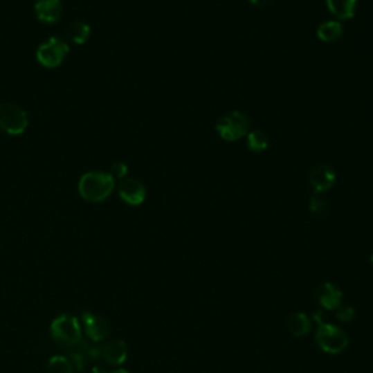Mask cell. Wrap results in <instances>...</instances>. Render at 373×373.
<instances>
[{"instance_id": "obj_1", "label": "cell", "mask_w": 373, "mask_h": 373, "mask_svg": "<svg viewBox=\"0 0 373 373\" xmlns=\"http://www.w3.org/2000/svg\"><path fill=\"white\" fill-rule=\"evenodd\" d=\"M116 187V181L111 174L101 171H91L82 175L79 179V194L82 199L91 203H100L109 197Z\"/></svg>"}, {"instance_id": "obj_2", "label": "cell", "mask_w": 373, "mask_h": 373, "mask_svg": "<svg viewBox=\"0 0 373 373\" xmlns=\"http://www.w3.org/2000/svg\"><path fill=\"white\" fill-rule=\"evenodd\" d=\"M51 336L54 341L59 343L63 347H75V345L82 343V329L80 324L72 315H60L53 321Z\"/></svg>"}, {"instance_id": "obj_3", "label": "cell", "mask_w": 373, "mask_h": 373, "mask_svg": "<svg viewBox=\"0 0 373 373\" xmlns=\"http://www.w3.org/2000/svg\"><path fill=\"white\" fill-rule=\"evenodd\" d=\"M315 340L320 345V349L329 354H338L347 349L349 337L345 331L337 325L322 322L318 325Z\"/></svg>"}, {"instance_id": "obj_4", "label": "cell", "mask_w": 373, "mask_h": 373, "mask_svg": "<svg viewBox=\"0 0 373 373\" xmlns=\"http://www.w3.org/2000/svg\"><path fill=\"white\" fill-rule=\"evenodd\" d=\"M216 130L224 140L235 142L248 134L250 130V121L248 117L239 111H232L219 118Z\"/></svg>"}, {"instance_id": "obj_5", "label": "cell", "mask_w": 373, "mask_h": 373, "mask_svg": "<svg viewBox=\"0 0 373 373\" xmlns=\"http://www.w3.org/2000/svg\"><path fill=\"white\" fill-rule=\"evenodd\" d=\"M26 127H28V116L19 105L10 102L0 104V129L8 134L18 136Z\"/></svg>"}, {"instance_id": "obj_6", "label": "cell", "mask_w": 373, "mask_h": 373, "mask_svg": "<svg viewBox=\"0 0 373 373\" xmlns=\"http://www.w3.org/2000/svg\"><path fill=\"white\" fill-rule=\"evenodd\" d=\"M69 44L59 37H51L37 50V60L47 69L59 67L67 57Z\"/></svg>"}, {"instance_id": "obj_7", "label": "cell", "mask_w": 373, "mask_h": 373, "mask_svg": "<svg viewBox=\"0 0 373 373\" xmlns=\"http://www.w3.org/2000/svg\"><path fill=\"white\" fill-rule=\"evenodd\" d=\"M118 196L130 206H140L146 199V188L139 179L124 178L118 184Z\"/></svg>"}, {"instance_id": "obj_8", "label": "cell", "mask_w": 373, "mask_h": 373, "mask_svg": "<svg viewBox=\"0 0 373 373\" xmlns=\"http://www.w3.org/2000/svg\"><path fill=\"white\" fill-rule=\"evenodd\" d=\"M82 320H84L87 334L92 341H102L108 338L109 333H111V324L104 316L85 312L82 315Z\"/></svg>"}, {"instance_id": "obj_9", "label": "cell", "mask_w": 373, "mask_h": 373, "mask_svg": "<svg viewBox=\"0 0 373 373\" xmlns=\"http://www.w3.org/2000/svg\"><path fill=\"white\" fill-rule=\"evenodd\" d=\"M315 298L320 307L325 311H336L341 305L343 292L336 284L325 282L316 287Z\"/></svg>"}, {"instance_id": "obj_10", "label": "cell", "mask_w": 373, "mask_h": 373, "mask_svg": "<svg viewBox=\"0 0 373 373\" xmlns=\"http://www.w3.org/2000/svg\"><path fill=\"white\" fill-rule=\"evenodd\" d=\"M309 183L315 192H325L336 183V172L329 165H318L309 174Z\"/></svg>"}, {"instance_id": "obj_11", "label": "cell", "mask_w": 373, "mask_h": 373, "mask_svg": "<svg viewBox=\"0 0 373 373\" xmlns=\"http://www.w3.org/2000/svg\"><path fill=\"white\" fill-rule=\"evenodd\" d=\"M34 10L41 22L56 24L62 18L63 6L60 0H37Z\"/></svg>"}, {"instance_id": "obj_12", "label": "cell", "mask_w": 373, "mask_h": 373, "mask_svg": "<svg viewBox=\"0 0 373 373\" xmlns=\"http://www.w3.org/2000/svg\"><path fill=\"white\" fill-rule=\"evenodd\" d=\"M105 362L111 366H118L126 362L127 358V345L122 340H113L105 344V347H102V354H101Z\"/></svg>"}, {"instance_id": "obj_13", "label": "cell", "mask_w": 373, "mask_h": 373, "mask_svg": "<svg viewBox=\"0 0 373 373\" xmlns=\"http://www.w3.org/2000/svg\"><path fill=\"white\" fill-rule=\"evenodd\" d=\"M311 325L309 316L303 312L290 315L286 321V329L295 337H305L311 331Z\"/></svg>"}, {"instance_id": "obj_14", "label": "cell", "mask_w": 373, "mask_h": 373, "mask_svg": "<svg viewBox=\"0 0 373 373\" xmlns=\"http://www.w3.org/2000/svg\"><path fill=\"white\" fill-rule=\"evenodd\" d=\"M328 10L340 19H352L354 17L357 0H325Z\"/></svg>"}, {"instance_id": "obj_15", "label": "cell", "mask_w": 373, "mask_h": 373, "mask_svg": "<svg viewBox=\"0 0 373 373\" xmlns=\"http://www.w3.org/2000/svg\"><path fill=\"white\" fill-rule=\"evenodd\" d=\"M343 35V25L337 21H328L318 26L316 37L324 43H336Z\"/></svg>"}, {"instance_id": "obj_16", "label": "cell", "mask_w": 373, "mask_h": 373, "mask_svg": "<svg viewBox=\"0 0 373 373\" xmlns=\"http://www.w3.org/2000/svg\"><path fill=\"white\" fill-rule=\"evenodd\" d=\"M67 37L71 38L75 44H84L91 37V28L89 25L82 22V21H75L67 28Z\"/></svg>"}, {"instance_id": "obj_17", "label": "cell", "mask_w": 373, "mask_h": 373, "mask_svg": "<svg viewBox=\"0 0 373 373\" xmlns=\"http://www.w3.org/2000/svg\"><path fill=\"white\" fill-rule=\"evenodd\" d=\"M75 367L71 362V358L64 356H54L50 358L47 365L48 373H73Z\"/></svg>"}, {"instance_id": "obj_18", "label": "cell", "mask_w": 373, "mask_h": 373, "mask_svg": "<svg viewBox=\"0 0 373 373\" xmlns=\"http://www.w3.org/2000/svg\"><path fill=\"white\" fill-rule=\"evenodd\" d=\"M246 143L250 150L262 152L269 147V137L266 136V133H262L260 130H253L248 131L246 134Z\"/></svg>"}, {"instance_id": "obj_19", "label": "cell", "mask_w": 373, "mask_h": 373, "mask_svg": "<svg viewBox=\"0 0 373 373\" xmlns=\"http://www.w3.org/2000/svg\"><path fill=\"white\" fill-rule=\"evenodd\" d=\"M309 209H311V212H312L313 216H316V217H324L328 213V204H327V201L324 199L318 197V196H313L311 199V203H309Z\"/></svg>"}, {"instance_id": "obj_20", "label": "cell", "mask_w": 373, "mask_h": 373, "mask_svg": "<svg viewBox=\"0 0 373 373\" xmlns=\"http://www.w3.org/2000/svg\"><path fill=\"white\" fill-rule=\"evenodd\" d=\"M336 311H337V315L336 316H337V320L340 322L349 324V322H352L354 320V318H356L354 308H352L349 305H340Z\"/></svg>"}, {"instance_id": "obj_21", "label": "cell", "mask_w": 373, "mask_h": 373, "mask_svg": "<svg viewBox=\"0 0 373 373\" xmlns=\"http://www.w3.org/2000/svg\"><path fill=\"white\" fill-rule=\"evenodd\" d=\"M127 171H129L127 165L122 163V162H114L111 165V175H113L114 179L116 178L124 179V178H126V175H127Z\"/></svg>"}, {"instance_id": "obj_22", "label": "cell", "mask_w": 373, "mask_h": 373, "mask_svg": "<svg viewBox=\"0 0 373 373\" xmlns=\"http://www.w3.org/2000/svg\"><path fill=\"white\" fill-rule=\"evenodd\" d=\"M250 2L255 6H269L273 0H250Z\"/></svg>"}, {"instance_id": "obj_23", "label": "cell", "mask_w": 373, "mask_h": 373, "mask_svg": "<svg viewBox=\"0 0 373 373\" xmlns=\"http://www.w3.org/2000/svg\"><path fill=\"white\" fill-rule=\"evenodd\" d=\"M322 312H320V311H318V312H315V315H313V318H315V321L318 322V325H320V324H322L324 322V318H322Z\"/></svg>"}, {"instance_id": "obj_24", "label": "cell", "mask_w": 373, "mask_h": 373, "mask_svg": "<svg viewBox=\"0 0 373 373\" xmlns=\"http://www.w3.org/2000/svg\"><path fill=\"white\" fill-rule=\"evenodd\" d=\"M111 373H130V372L124 370V369H120V370H116V372H111Z\"/></svg>"}, {"instance_id": "obj_25", "label": "cell", "mask_w": 373, "mask_h": 373, "mask_svg": "<svg viewBox=\"0 0 373 373\" xmlns=\"http://www.w3.org/2000/svg\"><path fill=\"white\" fill-rule=\"evenodd\" d=\"M370 264H372V267H373V255H372V258H370Z\"/></svg>"}]
</instances>
